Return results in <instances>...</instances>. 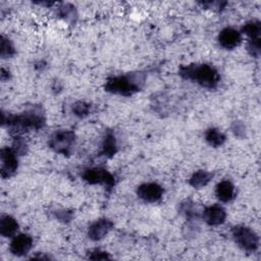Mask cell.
Returning a JSON list of instances; mask_svg holds the SVG:
<instances>
[{"label": "cell", "instance_id": "cell-1", "mask_svg": "<svg viewBox=\"0 0 261 261\" xmlns=\"http://www.w3.org/2000/svg\"><path fill=\"white\" fill-rule=\"evenodd\" d=\"M2 123L15 132L40 129L45 125L46 117L41 106H33L18 114L2 112Z\"/></svg>", "mask_w": 261, "mask_h": 261}, {"label": "cell", "instance_id": "cell-2", "mask_svg": "<svg viewBox=\"0 0 261 261\" xmlns=\"http://www.w3.org/2000/svg\"><path fill=\"white\" fill-rule=\"evenodd\" d=\"M178 74L188 81L198 84L206 89H215L220 82L218 70L208 63H191L181 65Z\"/></svg>", "mask_w": 261, "mask_h": 261}, {"label": "cell", "instance_id": "cell-3", "mask_svg": "<svg viewBox=\"0 0 261 261\" xmlns=\"http://www.w3.org/2000/svg\"><path fill=\"white\" fill-rule=\"evenodd\" d=\"M143 72H132L127 74L110 76L105 82V91L120 96H132L139 92L145 84Z\"/></svg>", "mask_w": 261, "mask_h": 261}, {"label": "cell", "instance_id": "cell-4", "mask_svg": "<svg viewBox=\"0 0 261 261\" xmlns=\"http://www.w3.org/2000/svg\"><path fill=\"white\" fill-rule=\"evenodd\" d=\"M231 236L236 244L245 252L254 253L259 248V237L251 227L239 224L231 228Z\"/></svg>", "mask_w": 261, "mask_h": 261}, {"label": "cell", "instance_id": "cell-5", "mask_svg": "<svg viewBox=\"0 0 261 261\" xmlns=\"http://www.w3.org/2000/svg\"><path fill=\"white\" fill-rule=\"evenodd\" d=\"M75 142V135L72 130L61 129L55 132L49 139L48 145L56 153L69 155Z\"/></svg>", "mask_w": 261, "mask_h": 261}, {"label": "cell", "instance_id": "cell-6", "mask_svg": "<svg viewBox=\"0 0 261 261\" xmlns=\"http://www.w3.org/2000/svg\"><path fill=\"white\" fill-rule=\"evenodd\" d=\"M83 179L90 185H103L112 188L115 185V178L112 173L103 167H89L82 173Z\"/></svg>", "mask_w": 261, "mask_h": 261}, {"label": "cell", "instance_id": "cell-7", "mask_svg": "<svg viewBox=\"0 0 261 261\" xmlns=\"http://www.w3.org/2000/svg\"><path fill=\"white\" fill-rule=\"evenodd\" d=\"M17 154L13 151L11 147H4L0 151V159H1V167L0 172L3 178H7L12 176L18 167V159Z\"/></svg>", "mask_w": 261, "mask_h": 261}, {"label": "cell", "instance_id": "cell-8", "mask_svg": "<svg viewBox=\"0 0 261 261\" xmlns=\"http://www.w3.org/2000/svg\"><path fill=\"white\" fill-rule=\"evenodd\" d=\"M136 193L144 202L155 203L162 198L164 190L157 182H144L137 188Z\"/></svg>", "mask_w": 261, "mask_h": 261}, {"label": "cell", "instance_id": "cell-9", "mask_svg": "<svg viewBox=\"0 0 261 261\" xmlns=\"http://www.w3.org/2000/svg\"><path fill=\"white\" fill-rule=\"evenodd\" d=\"M34 240L28 233H18L11 238L9 244V251L12 255L21 257L27 255L33 248Z\"/></svg>", "mask_w": 261, "mask_h": 261}, {"label": "cell", "instance_id": "cell-10", "mask_svg": "<svg viewBox=\"0 0 261 261\" xmlns=\"http://www.w3.org/2000/svg\"><path fill=\"white\" fill-rule=\"evenodd\" d=\"M217 40L222 48L226 50H232L241 44L242 34L239 30L227 27L219 32Z\"/></svg>", "mask_w": 261, "mask_h": 261}, {"label": "cell", "instance_id": "cell-11", "mask_svg": "<svg viewBox=\"0 0 261 261\" xmlns=\"http://www.w3.org/2000/svg\"><path fill=\"white\" fill-rule=\"evenodd\" d=\"M226 218V211L220 204L207 206L202 212V219L210 226L222 224Z\"/></svg>", "mask_w": 261, "mask_h": 261}, {"label": "cell", "instance_id": "cell-12", "mask_svg": "<svg viewBox=\"0 0 261 261\" xmlns=\"http://www.w3.org/2000/svg\"><path fill=\"white\" fill-rule=\"evenodd\" d=\"M113 227V222L107 218H100L94 221L88 228V237L92 241L102 240Z\"/></svg>", "mask_w": 261, "mask_h": 261}, {"label": "cell", "instance_id": "cell-13", "mask_svg": "<svg viewBox=\"0 0 261 261\" xmlns=\"http://www.w3.org/2000/svg\"><path fill=\"white\" fill-rule=\"evenodd\" d=\"M215 196L222 203H228L236 197V187L228 180L223 179L219 181L215 187Z\"/></svg>", "mask_w": 261, "mask_h": 261}, {"label": "cell", "instance_id": "cell-14", "mask_svg": "<svg viewBox=\"0 0 261 261\" xmlns=\"http://www.w3.org/2000/svg\"><path fill=\"white\" fill-rule=\"evenodd\" d=\"M18 230V222L11 215L4 214L0 218V234L4 238H13Z\"/></svg>", "mask_w": 261, "mask_h": 261}, {"label": "cell", "instance_id": "cell-15", "mask_svg": "<svg viewBox=\"0 0 261 261\" xmlns=\"http://www.w3.org/2000/svg\"><path fill=\"white\" fill-rule=\"evenodd\" d=\"M213 174L209 171L200 169L195 171L191 177L189 178V185L194 189H202L208 185V182L212 179Z\"/></svg>", "mask_w": 261, "mask_h": 261}, {"label": "cell", "instance_id": "cell-16", "mask_svg": "<svg viewBox=\"0 0 261 261\" xmlns=\"http://www.w3.org/2000/svg\"><path fill=\"white\" fill-rule=\"evenodd\" d=\"M204 137L206 142L211 147H214V148L222 146L226 140L225 135L216 127H209L208 129H206Z\"/></svg>", "mask_w": 261, "mask_h": 261}, {"label": "cell", "instance_id": "cell-17", "mask_svg": "<svg viewBox=\"0 0 261 261\" xmlns=\"http://www.w3.org/2000/svg\"><path fill=\"white\" fill-rule=\"evenodd\" d=\"M116 152H117V144H116L115 136L112 132H107L102 142L101 155L111 157Z\"/></svg>", "mask_w": 261, "mask_h": 261}, {"label": "cell", "instance_id": "cell-18", "mask_svg": "<svg viewBox=\"0 0 261 261\" xmlns=\"http://www.w3.org/2000/svg\"><path fill=\"white\" fill-rule=\"evenodd\" d=\"M241 34H245L249 40L260 39L261 22L258 19H252L247 21L241 30Z\"/></svg>", "mask_w": 261, "mask_h": 261}, {"label": "cell", "instance_id": "cell-19", "mask_svg": "<svg viewBox=\"0 0 261 261\" xmlns=\"http://www.w3.org/2000/svg\"><path fill=\"white\" fill-rule=\"evenodd\" d=\"M0 54L3 59L12 57L15 54V48L12 42L5 36L1 37V53Z\"/></svg>", "mask_w": 261, "mask_h": 261}, {"label": "cell", "instance_id": "cell-20", "mask_svg": "<svg viewBox=\"0 0 261 261\" xmlns=\"http://www.w3.org/2000/svg\"><path fill=\"white\" fill-rule=\"evenodd\" d=\"M58 14L60 17L64 18L65 20H73V18L76 17V10L74 6L66 3L59 6Z\"/></svg>", "mask_w": 261, "mask_h": 261}, {"label": "cell", "instance_id": "cell-21", "mask_svg": "<svg viewBox=\"0 0 261 261\" xmlns=\"http://www.w3.org/2000/svg\"><path fill=\"white\" fill-rule=\"evenodd\" d=\"M91 111V105L85 101H77L72 105V112L79 117L87 116Z\"/></svg>", "mask_w": 261, "mask_h": 261}, {"label": "cell", "instance_id": "cell-22", "mask_svg": "<svg viewBox=\"0 0 261 261\" xmlns=\"http://www.w3.org/2000/svg\"><path fill=\"white\" fill-rule=\"evenodd\" d=\"M247 51L252 57L259 58L260 53H261V41H260V39L249 40L248 44H247Z\"/></svg>", "mask_w": 261, "mask_h": 261}, {"label": "cell", "instance_id": "cell-23", "mask_svg": "<svg viewBox=\"0 0 261 261\" xmlns=\"http://www.w3.org/2000/svg\"><path fill=\"white\" fill-rule=\"evenodd\" d=\"M13 151L18 155H24L28 151V144L25 143V141L20 138V137H16L13 141V144H12V147Z\"/></svg>", "mask_w": 261, "mask_h": 261}, {"label": "cell", "instance_id": "cell-24", "mask_svg": "<svg viewBox=\"0 0 261 261\" xmlns=\"http://www.w3.org/2000/svg\"><path fill=\"white\" fill-rule=\"evenodd\" d=\"M181 208H182V211L186 214V216L189 217L190 219H194L195 217H198L197 211H195L194 205L190 201H187L186 203H182Z\"/></svg>", "mask_w": 261, "mask_h": 261}, {"label": "cell", "instance_id": "cell-25", "mask_svg": "<svg viewBox=\"0 0 261 261\" xmlns=\"http://www.w3.org/2000/svg\"><path fill=\"white\" fill-rule=\"evenodd\" d=\"M231 132L238 138H244L246 135V127L241 121H234L231 124Z\"/></svg>", "mask_w": 261, "mask_h": 261}, {"label": "cell", "instance_id": "cell-26", "mask_svg": "<svg viewBox=\"0 0 261 261\" xmlns=\"http://www.w3.org/2000/svg\"><path fill=\"white\" fill-rule=\"evenodd\" d=\"M90 253L91 254L89 255V258L93 259V260H106V259H110V256L108 255L107 252L101 251L99 249H95V250L91 251Z\"/></svg>", "mask_w": 261, "mask_h": 261}, {"label": "cell", "instance_id": "cell-27", "mask_svg": "<svg viewBox=\"0 0 261 261\" xmlns=\"http://www.w3.org/2000/svg\"><path fill=\"white\" fill-rule=\"evenodd\" d=\"M54 214H55L56 218H58L60 221H63V222L69 221L72 216V214L66 210H56L54 212Z\"/></svg>", "mask_w": 261, "mask_h": 261}]
</instances>
